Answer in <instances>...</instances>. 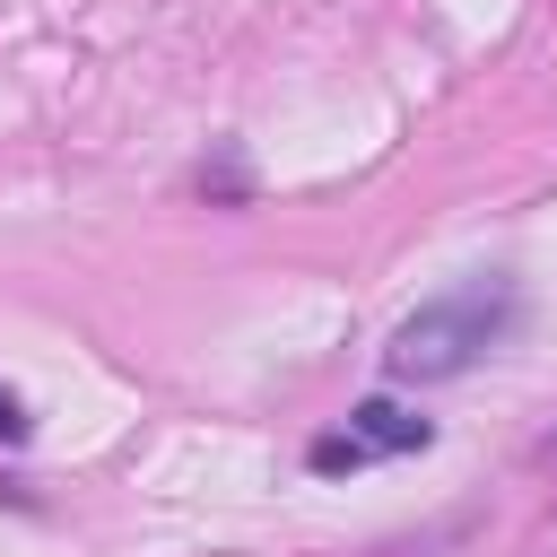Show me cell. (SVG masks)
<instances>
[{
	"label": "cell",
	"mask_w": 557,
	"mask_h": 557,
	"mask_svg": "<svg viewBox=\"0 0 557 557\" xmlns=\"http://www.w3.org/2000/svg\"><path fill=\"white\" fill-rule=\"evenodd\" d=\"M0 444H26V409H17L9 392H0Z\"/></svg>",
	"instance_id": "obj_3"
},
{
	"label": "cell",
	"mask_w": 557,
	"mask_h": 557,
	"mask_svg": "<svg viewBox=\"0 0 557 557\" xmlns=\"http://www.w3.org/2000/svg\"><path fill=\"white\" fill-rule=\"evenodd\" d=\"M505 322H513V287H505V278H470V287L418 305V313L392 331L383 374H392V383H453V374H470V366L505 339Z\"/></svg>",
	"instance_id": "obj_1"
},
{
	"label": "cell",
	"mask_w": 557,
	"mask_h": 557,
	"mask_svg": "<svg viewBox=\"0 0 557 557\" xmlns=\"http://www.w3.org/2000/svg\"><path fill=\"white\" fill-rule=\"evenodd\" d=\"M426 444H435V426L409 418L400 400H357L348 409V435H322L313 444V470H357L374 453H426Z\"/></svg>",
	"instance_id": "obj_2"
}]
</instances>
